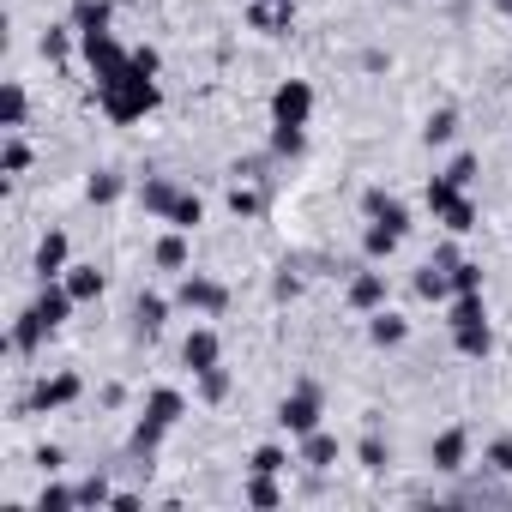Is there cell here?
I'll list each match as a JSON object with an SVG mask.
<instances>
[{
	"label": "cell",
	"mask_w": 512,
	"mask_h": 512,
	"mask_svg": "<svg viewBox=\"0 0 512 512\" xmlns=\"http://www.w3.org/2000/svg\"><path fill=\"white\" fill-rule=\"evenodd\" d=\"M157 103H163V85H157V73H145L139 61H127L121 73L97 79V109H103L109 121H121V127L157 115Z\"/></svg>",
	"instance_id": "obj_1"
},
{
	"label": "cell",
	"mask_w": 512,
	"mask_h": 512,
	"mask_svg": "<svg viewBox=\"0 0 512 512\" xmlns=\"http://www.w3.org/2000/svg\"><path fill=\"white\" fill-rule=\"evenodd\" d=\"M175 308H181V314H199V320H217V314L229 308V290H223L217 278H205V272H181Z\"/></svg>",
	"instance_id": "obj_2"
},
{
	"label": "cell",
	"mask_w": 512,
	"mask_h": 512,
	"mask_svg": "<svg viewBox=\"0 0 512 512\" xmlns=\"http://www.w3.org/2000/svg\"><path fill=\"white\" fill-rule=\"evenodd\" d=\"M314 121V85L308 79H278L272 91V127H308Z\"/></svg>",
	"instance_id": "obj_3"
},
{
	"label": "cell",
	"mask_w": 512,
	"mask_h": 512,
	"mask_svg": "<svg viewBox=\"0 0 512 512\" xmlns=\"http://www.w3.org/2000/svg\"><path fill=\"white\" fill-rule=\"evenodd\" d=\"M278 428H284L290 440L314 434V428H320V392H314V386H296V392L278 404Z\"/></svg>",
	"instance_id": "obj_4"
},
{
	"label": "cell",
	"mask_w": 512,
	"mask_h": 512,
	"mask_svg": "<svg viewBox=\"0 0 512 512\" xmlns=\"http://www.w3.org/2000/svg\"><path fill=\"white\" fill-rule=\"evenodd\" d=\"M247 25L260 37H290L296 31V0H247Z\"/></svg>",
	"instance_id": "obj_5"
},
{
	"label": "cell",
	"mask_w": 512,
	"mask_h": 512,
	"mask_svg": "<svg viewBox=\"0 0 512 512\" xmlns=\"http://www.w3.org/2000/svg\"><path fill=\"white\" fill-rule=\"evenodd\" d=\"M67 266H73V241H67V229H49V235L37 241L31 272H37L43 284H55V278H67Z\"/></svg>",
	"instance_id": "obj_6"
},
{
	"label": "cell",
	"mask_w": 512,
	"mask_h": 512,
	"mask_svg": "<svg viewBox=\"0 0 512 512\" xmlns=\"http://www.w3.org/2000/svg\"><path fill=\"white\" fill-rule=\"evenodd\" d=\"M79 55H85V67H91L97 79H109V73H121V67L133 61V49L115 43V31H103V37H79Z\"/></svg>",
	"instance_id": "obj_7"
},
{
	"label": "cell",
	"mask_w": 512,
	"mask_h": 512,
	"mask_svg": "<svg viewBox=\"0 0 512 512\" xmlns=\"http://www.w3.org/2000/svg\"><path fill=\"white\" fill-rule=\"evenodd\" d=\"M428 464H434L440 476H458V470L470 464V434H464V428H446V434H434V446H428Z\"/></svg>",
	"instance_id": "obj_8"
},
{
	"label": "cell",
	"mask_w": 512,
	"mask_h": 512,
	"mask_svg": "<svg viewBox=\"0 0 512 512\" xmlns=\"http://www.w3.org/2000/svg\"><path fill=\"white\" fill-rule=\"evenodd\" d=\"M398 247H404V229L386 223V217H368V229H362V260H368V266H386Z\"/></svg>",
	"instance_id": "obj_9"
},
{
	"label": "cell",
	"mask_w": 512,
	"mask_h": 512,
	"mask_svg": "<svg viewBox=\"0 0 512 512\" xmlns=\"http://www.w3.org/2000/svg\"><path fill=\"white\" fill-rule=\"evenodd\" d=\"M79 392H85V380H79V374H49V380H37V386H31V410H67Z\"/></svg>",
	"instance_id": "obj_10"
},
{
	"label": "cell",
	"mask_w": 512,
	"mask_h": 512,
	"mask_svg": "<svg viewBox=\"0 0 512 512\" xmlns=\"http://www.w3.org/2000/svg\"><path fill=\"white\" fill-rule=\"evenodd\" d=\"M139 416H145V422H157V428H175V422L187 416V392H181V386H151Z\"/></svg>",
	"instance_id": "obj_11"
},
{
	"label": "cell",
	"mask_w": 512,
	"mask_h": 512,
	"mask_svg": "<svg viewBox=\"0 0 512 512\" xmlns=\"http://www.w3.org/2000/svg\"><path fill=\"white\" fill-rule=\"evenodd\" d=\"M169 296H157V290H139V302H133V338H157L163 326H169Z\"/></svg>",
	"instance_id": "obj_12"
},
{
	"label": "cell",
	"mask_w": 512,
	"mask_h": 512,
	"mask_svg": "<svg viewBox=\"0 0 512 512\" xmlns=\"http://www.w3.org/2000/svg\"><path fill=\"white\" fill-rule=\"evenodd\" d=\"M181 362H187L193 374L217 368V362H223V338H217L211 326H193V332H187V344H181Z\"/></svg>",
	"instance_id": "obj_13"
},
{
	"label": "cell",
	"mask_w": 512,
	"mask_h": 512,
	"mask_svg": "<svg viewBox=\"0 0 512 512\" xmlns=\"http://www.w3.org/2000/svg\"><path fill=\"white\" fill-rule=\"evenodd\" d=\"M452 350H458L464 362H488V356H494V326H488V320L452 326Z\"/></svg>",
	"instance_id": "obj_14"
},
{
	"label": "cell",
	"mask_w": 512,
	"mask_h": 512,
	"mask_svg": "<svg viewBox=\"0 0 512 512\" xmlns=\"http://www.w3.org/2000/svg\"><path fill=\"white\" fill-rule=\"evenodd\" d=\"M181 193H187V187H175L169 175H145V181H139V205H145L151 217H163V223H169V211H175Z\"/></svg>",
	"instance_id": "obj_15"
},
{
	"label": "cell",
	"mask_w": 512,
	"mask_h": 512,
	"mask_svg": "<svg viewBox=\"0 0 512 512\" xmlns=\"http://www.w3.org/2000/svg\"><path fill=\"white\" fill-rule=\"evenodd\" d=\"M350 308H356V314H374V308H386V272L362 266V272L350 278Z\"/></svg>",
	"instance_id": "obj_16"
},
{
	"label": "cell",
	"mask_w": 512,
	"mask_h": 512,
	"mask_svg": "<svg viewBox=\"0 0 512 512\" xmlns=\"http://www.w3.org/2000/svg\"><path fill=\"white\" fill-rule=\"evenodd\" d=\"M404 338H410V320L404 314H392V308H374L368 314V344L374 350H398Z\"/></svg>",
	"instance_id": "obj_17"
},
{
	"label": "cell",
	"mask_w": 512,
	"mask_h": 512,
	"mask_svg": "<svg viewBox=\"0 0 512 512\" xmlns=\"http://www.w3.org/2000/svg\"><path fill=\"white\" fill-rule=\"evenodd\" d=\"M115 25V0H73V31L79 37H103Z\"/></svg>",
	"instance_id": "obj_18"
},
{
	"label": "cell",
	"mask_w": 512,
	"mask_h": 512,
	"mask_svg": "<svg viewBox=\"0 0 512 512\" xmlns=\"http://www.w3.org/2000/svg\"><path fill=\"white\" fill-rule=\"evenodd\" d=\"M31 308H37V314H43V320H49V326L61 332V326H67V314H73L79 302H73V290H67L61 278H55V284H43V290H37V302H31Z\"/></svg>",
	"instance_id": "obj_19"
},
{
	"label": "cell",
	"mask_w": 512,
	"mask_h": 512,
	"mask_svg": "<svg viewBox=\"0 0 512 512\" xmlns=\"http://www.w3.org/2000/svg\"><path fill=\"white\" fill-rule=\"evenodd\" d=\"M49 338H55V326H49L37 308H25V314H19V326H13V350H19V356H37Z\"/></svg>",
	"instance_id": "obj_20"
},
{
	"label": "cell",
	"mask_w": 512,
	"mask_h": 512,
	"mask_svg": "<svg viewBox=\"0 0 512 512\" xmlns=\"http://www.w3.org/2000/svg\"><path fill=\"white\" fill-rule=\"evenodd\" d=\"M416 296L446 308V302H452V266H446V260H428V266L416 272Z\"/></svg>",
	"instance_id": "obj_21"
},
{
	"label": "cell",
	"mask_w": 512,
	"mask_h": 512,
	"mask_svg": "<svg viewBox=\"0 0 512 512\" xmlns=\"http://www.w3.org/2000/svg\"><path fill=\"white\" fill-rule=\"evenodd\" d=\"M296 446H302V452H296V464H308V470H332V464H338V440H332L326 428H314V434H302Z\"/></svg>",
	"instance_id": "obj_22"
},
{
	"label": "cell",
	"mask_w": 512,
	"mask_h": 512,
	"mask_svg": "<svg viewBox=\"0 0 512 512\" xmlns=\"http://www.w3.org/2000/svg\"><path fill=\"white\" fill-rule=\"evenodd\" d=\"M151 260H157V272H187V229H163Z\"/></svg>",
	"instance_id": "obj_23"
},
{
	"label": "cell",
	"mask_w": 512,
	"mask_h": 512,
	"mask_svg": "<svg viewBox=\"0 0 512 512\" xmlns=\"http://www.w3.org/2000/svg\"><path fill=\"white\" fill-rule=\"evenodd\" d=\"M362 217H386V223H398V229L410 235V211H404V199H392L386 187H368V193H362Z\"/></svg>",
	"instance_id": "obj_24"
},
{
	"label": "cell",
	"mask_w": 512,
	"mask_h": 512,
	"mask_svg": "<svg viewBox=\"0 0 512 512\" xmlns=\"http://www.w3.org/2000/svg\"><path fill=\"white\" fill-rule=\"evenodd\" d=\"M25 115H31V97H25V85H19V79H7V85H0V127L19 133V127H25Z\"/></svg>",
	"instance_id": "obj_25"
},
{
	"label": "cell",
	"mask_w": 512,
	"mask_h": 512,
	"mask_svg": "<svg viewBox=\"0 0 512 512\" xmlns=\"http://www.w3.org/2000/svg\"><path fill=\"white\" fill-rule=\"evenodd\" d=\"M61 284L73 290V302H79V308H85V302H97V296L109 290V278H103L97 266H67V278H61Z\"/></svg>",
	"instance_id": "obj_26"
},
{
	"label": "cell",
	"mask_w": 512,
	"mask_h": 512,
	"mask_svg": "<svg viewBox=\"0 0 512 512\" xmlns=\"http://www.w3.org/2000/svg\"><path fill=\"white\" fill-rule=\"evenodd\" d=\"M296 458H290V446L284 440H266V446H253V458H247V470L253 476H284Z\"/></svg>",
	"instance_id": "obj_27"
},
{
	"label": "cell",
	"mask_w": 512,
	"mask_h": 512,
	"mask_svg": "<svg viewBox=\"0 0 512 512\" xmlns=\"http://www.w3.org/2000/svg\"><path fill=\"white\" fill-rule=\"evenodd\" d=\"M127 193V175L121 169H91V181H85V199L91 205H115Z\"/></svg>",
	"instance_id": "obj_28"
},
{
	"label": "cell",
	"mask_w": 512,
	"mask_h": 512,
	"mask_svg": "<svg viewBox=\"0 0 512 512\" xmlns=\"http://www.w3.org/2000/svg\"><path fill=\"white\" fill-rule=\"evenodd\" d=\"M229 386H235V380H229V368H223V362H217V368H205V374H193L199 404H223V398H229Z\"/></svg>",
	"instance_id": "obj_29"
},
{
	"label": "cell",
	"mask_w": 512,
	"mask_h": 512,
	"mask_svg": "<svg viewBox=\"0 0 512 512\" xmlns=\"http://www.w3.org/2000/svg\"><path fill=\"white\" fill-rule=\"evenodd\" d=\"M241 500H247V506H284V488H278V476H253V470H247Z\"/></svg>",
	"instance_id": "obj_30"
},
{
	"label": "cell",
	"mask_w": 512,
	"mask_h": 512,
	"mask_svg": "<svg viewBox=\"0 0 512 512\" xmlns=\"http://www.w3.org/2000/svg\"><path fill=\"white\" fill-rule=\"evenodd\" d=\"M73 43H79V31H73V19H67V25H49L37 49H43V61H67V55H73Z\"/></svg>",
	"instance_id": "obj_31"
},
{
	"label": "cell",
	"mask_w": 512,
	"mask_h": 512,
	"mask_svg": "<svg viewBox=\"0 0 512 512\" xmlns=\"http://www.w3.org/2000/svg\"><path fill=\"white\" fill-rule=\"evenodd\" d=\"M458 139V109H434L422 121V145H452Z\"/></svg>",
	"instance_id": "obj_32"
},
{
	"label": "cell",
	"mask_w": 512,
	"mask_h": 512,
	"mask_svg": "<svg viewBox=\"0 0 512 512\" xmlns=\"http://www.w3.org/2000/svg\"><path fill=\"white\" fill-rule=\"evenodd\" d=\"M440 223H446V235H470V229H476V199H470V193H458V199L440 211Z\"/></svg>",
	"instance_id": "obj_33"
},
{
	"label": "cell",
	"mask_w": 512,
	"mask_h": 512,
	"mask_svg": "<svg viewBox=\"0 0 512 512\" xmlns=\"http://www.w3.org/2000/svg\"><path fill=\"white\" fill-rule=\"evenodd\" d=\"M470 320H488L482 290H470V296H452V302H446V326H470Z\"/></svg>",
	"instance_id": "obj_34"
},
{
	"label": "cell",
	"mask_w": 512,
	"mask_h": 512,
	"mask_svg": "<svg viewBox=\"0 0 512 512\" xmlns=\"http://www.w3.org/2000/svg\"><path fill=\"white\" fill-rule=\"evenodd\" d=\"M199 223H205V199H199V193H181L175 211H169V229H187V235H193Z\"/></svg>",
	"instance_id": "obj_35"
},
{
	"label": "cell",
	"mask_w": 512,
	"mask_h": 512,
	"mask_svg": "<svg viewBox=\"0 0 512 512\" xmlns=\"http://www.w3.org/2000/svg\"><path fill=\"white\" fill-rule=\"evenodd\" d=\"M31 169V145L25 133H7V145H0V175H25Z\"/></svg>",
	"instance_id": "obj_36"
},
{
	"label": "cell",
	"mask_w": 512,
	"mask_h": 512,
	"mask_svg": "<svg viewBox=\"0 0 512 512\" xmlns=\"http://www.w3.org/2000/svg\"><path fill=\"white\" fill-rule=\"evenodd\" d=\"M229 211H235V217H260V211H266V193L253 187V181H235V187H229Z\"/></svg>",
	"instance_id": "obj_37"
},
{
	"label": "cell",
	"mask_w": 512,
	"mask_h": 512,
	"mask_svg": "<svg viewBox=\"0 0 512 512\" xmlns=\"http://www.w3.org/2000/svg\"><path fill=\"white\" fill-rule=\"evenodd\" d=\"M458 193H464V187H458V181H452L446 169H440V175H434V181L422 187V199H428V211H434V217H440V211H446V205H452Z\"/></svg>",
	"instance_id": "obj_38"
},
{
	"label": "cell",
	"mask_w": 512,
	"mask_h": 512,
	"mask_svg": "<svg viewBox=\"0 0 512 512\" xmlns=\"http://www.w3.org/2000/svg\"><path fill=\"white\" fill-rule=\"evenodd\" d=\"M73 506H79V488H67V482H43L37 512H73Z\"/></svg>",
	"instance_id": "obj_39"
},
{
	"label": "cell",
	"mask_w": 512,
	"mask_h": 512,
	"mask_svg": "<svg viewBox=\"0 0 512 512\" xmlns=\"http://www.w3.org/2000/svg\"><path fill=\"white\" fill-rule=\"evenodd\" d=\"M308 151V127H272V157H302Z\"/></svg>",
	"instance_id": "obj_40"
},
{
	"label": "cell",
	"mask_w": 512,
	"mask_h": 512,
	"mask_svg": "<svg viewBox=\"0 0 512 512\" xmlns=\"http://www.w3.org/2000/svg\"><path fill=\"white\" fill-rule=\"evenodd\" d=\"M356 458H362V470H374V476H380V470L392 464V446H386L380 434H362V446H356Z\"/></svg>",
	"instance_id": "obj_41"
},
{
	"label": "cell",
	"mask_w": 512,
	"mask_h": 512,
	"mask_svg": "<svg viewBox=\"0 0 512 512\" xmlns=\"http://www.w3.org/2000/svg\"><path fill=\"white\" fill-rule=\"evenodd\" d=\"M163 434H169V428H157V422H145V416H139V422H133V440H127V446H133L139 458H151V452L163 446Z\"/></svg>",
	"instance_id": "obj_42"
},
{
	"label": "cell",
	"mask_w": 512,
	"mask_h": 512,
	"mask_svg": "<svg viewBox=\"0 0 512 512\" xmlns=\"http://www.w3.org/2000/svg\"><path fill=\"white\" fill-rule=\"evenodd\" d=\"M79 506H115L109 476H85V482H79Z\"/></svg>",
	"instance_id": "obj_43"
},
{
	"label": "cell",
	"mask_w": 512,
	"mask_h": 512,
	"mask_svg": "<svg viewBox=\"0 0 512 512\" xmlns=\"http://www.w3.org/2000/svg\"><path fill=\"white\" fill-rule=\"evenodd\" d=\"M482 464H488L494 476H512V434H500V440H488V452H482Z\"/></svg>",
	"instance_id": "obj_44"
},
{
	"label": "cell",
	"mask_w": 512,
	"mask_h": 512,
	"mask_svg": "<svg viewBox=\"0 0 512 512\" xmlns=\"http://www.w3.org/2000/svg\"><path fill=\"white\" fill-rule=\"evenodd\" d=\"M470 290H482V266L476 260H458L452 266V296H470Z\"/></svg>",
	"instance_id": "obj_45"
},
{
	"label": "cell",
	"mask_w": 512,
	"mask_h": 512,
	"mask_svg": "<svg viewBox=\"0 0 512 512\" xmlns=\"http://www.w3.org/2000/svg\"><path fill=\"white\" fill-rule=\"evenodd\" d=\"M446 175H452V181H458V187L470 193V181H476V157H470V151H458V157L446 163Z\"/></svg>",
	"instance_id": "obj_46"
},
{
	"label": "cell",
	"mask_w": 512,
	"mask_h": 512,
	"mask_svg": "<svg viewBox=\"0 0 512 512\" xmlns=\"http://www.w3.org/2000/svg\"><path fill=\"white\" fill-rule=\"evenodd\" d=\"M296 290H302V278H290V266H284V272H278V278H272V296H278V302H290V296H296Z\"/></svg>",
	"instance_id": "obj_47"
},
{
	"label": "cell",
	"mask_w": 512,
	"mask_h": 512,
	"mask_svg": "<svg viewBox=\"0 0 512 512\" xmlns=\"http://www.w3.org/2000/svg\"><path fill=\"white\" fill-rule=\"evenodd\" d=\"M133 61H139V67H145V73H163V55H157V49H151V43H139V49H133Z\"/></svg>",
	"instance_id": "obj_48"
},
{
	"label": "cell",
	"mask_w": 512,
	"mask_h": 512,
	"mask_svg": "<svg viewBox=\"0 0 512 512\" xmlns=\"http://www.w3.org/2000/svg\"><path fill=\"white\" fill-rule=\"evenodd\" d=\"M37 464H43V470H49V476H55V470H61V464H67V452H61V446H43V452H37Z\"/></svg>",
	"instance_id": "obj_49"
},
{
	"label": "cell",
	"mask_w": 512,
	"mask_h": 512,
	"mask_svg": "<svg viewBox=\"0 0 512 512\" xmlns=\"http://www.w3.org/2000/svg\"><path fill=\"white\" fill-rule=\"evenodd\" d=\"M494 7H500V13H512V0H494Z\"/></svg>",
	"instance_id": "obj_50"
},
{
	"label": "cell",
	"mask_w": 512,
	"mask_h": 512,
	"mask_svg": "<svg viewBox=\"0 0 512 512\" xmlns=\"http://www.w3.org/2000/svg\"><path fill=\"white\" fill-rule=\"evenodd\" d=\"M115 7H139V0H115Z\"/></svg>",
	"instance_id": "obj_51"
},
{
	"label": "cell",
	"mask_w": 512,
	"mask_h": 512,
	"mask_svg": "<svg viewBox=\"0 0 512 512\" xmlns=\"http://www.w3.org/2000/svg\"><path fill=\"white\" fill-rule=\"evenodd\" d=\"M506 85H512V73H506Z\"/></svg>",
	"instance_id": "obj_52"
},
{
	"label": "cell",
	"mask_w": 512,
	"mask_h": 512,
	"mask_svg": "<svg viewBox=\"0 0 512 512\" xmlns=\"http://www.w3.org/2000/svg\"><path fill=\"white\" fill-rule=\"evenodd\" d=\"M506 350H512V344H506Z\"/></svg>",
	"instance_id": "obj_53"
}]
</instances>
